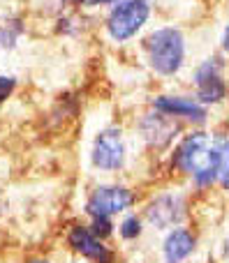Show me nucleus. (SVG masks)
Masks as SVG:
<instances>
[{
    "mask_svg": "<svg viewBox=\"0 0 229 263\" xmlns=\"http://www.w3.org/2000/svg\"><path fill=\"white\" fill-rule=\"evenodd\" d=\"M195 86H197L199 104H220L227 95L222 63L218 58H208L195 69Z\"/></svg>",
    "mask_w": 229,
    "mask_h": 263,
    "instance_id": "obj_4",
    "label": "nucleus"
},
{
    "mask_svg": "<svg viewBox=\"0 0 229 263\" xmlns=\"http://www.w3.org/2000/svg\"><path fill=\"white\" fill-rule=\"evenodd\" d=\"M185 215L183 201L174 194H162L155 201H151L146 208V219L155 229H167L171 224H176Z\"/></svg>",
    "mask_w": 229,
    "mask_h": 263,
    "instance_id": "obj_8",
    "label": "nucleus"
},
{
    "mask_svg": "<svg viewBox=\"0 0 229 263\" xmlns=\"http://www.w3.org/2000/svg\"><path fill=\"white\" fill-rule=\"evenodd\" d=\"M111 229H114V227H111V219L109 217H93L91 229H88V231H91L97 240H102V238H107L111 233Z\"/></svg>",
    "mask_w": 229,
    "mask_h": 263,
    "instance_id": "obj_14",
    "label": "nucleus"
},
{
    "mask_svg": "<svg viewBox=\"0 0 229 263\" xmlns=\"http://www.w3.org/2000/svg\"><path fill=\"white\" fill-rule=\"evenodd\" d=\"M153 109L162 116H174V118H183L190 123H204L208 118L206 106H202L192 97H179V95H157L153 100Z\"/></svg>",
    "mask_w": 229,
    "mask_h": 263,
    "instance_id": "obj_7",
    "label": "nucleus"
},
{
    "mask_svg": "<svg viewBox=\"0 0 229 263\" xmlns=\"http://www.w3.org/2000/svg\"><path fill=\"white\" fill-rule=\"evenodd\" d=\"M139 129H142L144 139H146L148 143L155 145V148H162V145H167L171 139H174L176 125L171 123L167 116H162L155 111V114L144 116V120L139 123Z\"/></svg>",
    "mask_w": 229,
    "mask_h": 263,
    "instance_id": "obj_10",
    "label": "nucleus"
},
{
    "mask_svg": "<svg viewBox=\"0 0 229 263\" xmlns=\"http://www.w3.org/2000/svg\"><path fill=\"white\" fill-rule=\"evenodd\" d=\"M28 263H49V261H44V259H32V261H28Z\"/></svg>",
    "mask_w": 229,
    "mask_h": 263,
    "instance_id": "obj_17",
    "label": "nucleus"
},
{
    "mask_svg": "<svg viewBox=\"0 0 229 263\" xmlns=\"http://www.w3.org/2000/svg\"><path fill=\"white\" fill-rule=\"evenodd\" d=\"M134 203V194L125 187L111 185V187H97L91 194L86 203V213L93 217H111L123 210H128Z\"/></svg>",
    "mask_w": 229,
    "mask_h": 263,
    "instance_id": "obj_6",
    "label": "nucleus"
},
{
    "mask_svg": "<svg viewBox=\"0 0 229 263\" xmlns=\"http://www.w3.org/2000/svg\"><path fill=\"white\" fill-rule=\"evenodd\" d=\"M111 3H118V0H83L81 5H91V7H97V5H111Z\"/></svg>",
    "mask_w": 229,
    "mask_h": 263,
    "instance_id": "obj_16",
    "label": "nucleus"
},
{
    "mask_svg": "<svg viewBox=\"0 0 229 263\" xmlns=\"http://www.w3.org/2000/svg\"><path fill=\"white\" fill-rule=\"evenodd\" d=\"M23 32H26V26H23L21 18L7 21L5 26H0V46H3V49H14Z\"/></svg>",
    "mask_w": 229,
    "mask_h": 263,
    "instance_id": "obj_12",
    "label": "nucleus"
},
{
    "mask_svg": "<svg viewBox=\"0 0 229 263\" xmlns=\"http://www.w3.org/2000/svg\"><path fill=\"white\" fill-rule=\"evenodd\" d=\"M67 240H69V247H72L74 252H79L81 256H86V259H91L95 263L114 261V254H111V252L102 245V240H97L86 227H74L72 231H69Z\"/></svg>",
    "mask_w": 229,
    "mask_h": 263,
    "instance_id": "obj_9",
    "label": "nucleus"
},
{
    "mask_svg": "<svg viewBox=\"0 0 229 263\" xmlns=\"http://www.w3.org/2000/svg\"><path fill=\"white\" fill-rule=\"evenodd\" d=\"M227 155L229 143L225 134H204L192 132L179 143L174 153V166L190 173L199 187H208L220 178L227 185Z\"/></svg>",
    "mask_w": 229,
    "mask_h": 263,
    "instance_id": "obj_1",
    "label": "nucleus"
},
{
    "mask_svg": "<svg viewBox=\"0 0 229 263\" xmlns=\"http://www.w3.org/2000/svg\"><path fill=\"white\" fill-rule=\"evenodd\" d=\"M125 162L123 132L118 127H107L95 136L93 143V164L102 171H116Z\"/></svg>",
    "mask_w": 229,
    "mask_h": 263,
    "instance_id": "obj_5",
    "label": "nucleus"
},
{
    "mask_svg": "<svg viewBox=\"0 0 229 263\" xmlns=\"http://www.w3.org/2000/svg\"><path fill=\"white\" fill-rule=\"evenodd\" d=\"M195 252V236L188 229H174L165 240V263H181Z\"/></svg>",
    "mask_w": 229,
    "mask_h": 263,
    "instance_id": "obj_11",
    "label": "nucleus"
},
{
    "mask_svg": "<svg viewBox=\"0 0 229 263\" xmlns=\"http://www.w3.org/2000/svg\"><path fill=\"white\" fill-rule=\"evenodd\" d=\"M151 16L148 0H118L107 16V32L111 40L125 42L134 37Z\"/></svg>",
    "mask_w": 229,
    "mask_h": 263,
    "instance_id": "obj_3",
    "label": "nucleus"
},
{
    "mask_svg": "<svg viewBox=\"0 0 229 263\" xmlns=\"http://www.w3.org/2000/svg\"><path fill=\"white\" fill-rule=\"evenodd\" d=\"M74 3H83V0H74Z\"/></svg>",
    "mask_w": 229,
    "mask_h": 263,
    "instance_id": "obj_18",
    "label": "nucleus"
},
{
    "mask_svg": "<svg viewBox=\"0 0 229 263\" xmlns=\"http://www.w3.org/2000/svg\"><path fill=\"white\" fill-rule=\"evenodd\" d=\"M14 88H16V79L14 77H5V74H0V104H3L5 100H7L9 95L14 92Z\"/></svg>",
    "mask_w": 229,
    "mask_h": 263,
    "instance_id": "obj_15",
    "label": "nucleus"
},
{
    "mask_svg": "<svg viewBox=\"0 0 229 263\" xmlns=\"http://www.w3.org/2000/svg\"><path fill=\"white\" fill-rule=\"evenodd\" d=\"M148 63L160 77H174L185 60V40L179 28H157L146 40Z\"/></svg>",
    "mask_w": 229,
    "mask_h": 263,
    "instance_id": "obj_2",
    "label": "nucleus"
},
{
    "mask_svg": "<svg viewBox=\"0 0 229 263\" xmlns=\"http://www.w3.org/2000/svg\"><path fill=\"white\" fill-rule=\"evenodd\" d=\"M120 236H123L125 240H134V238H139L142 236V219H139L137 215L125 217L123 224H120Z\"/></svg>",
    "mask_w": 229,
    "mask_h": 263,
    "instance_id": "obj_13",
    "label": "nucleus"
}]
</instances>
